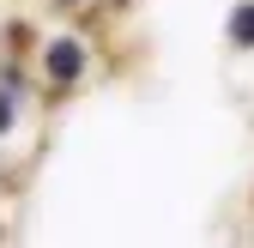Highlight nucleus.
Returning a JSON list of instances; mask_svg holds the SVG:
<instances>
[{"label": "nucleus", "mask_w": 254, "mask_h": 248, "mask_svg": "<svg viewBox=\"0 0 254 248\" xmlns=\"http://www.w3.org/2000/svg\"><path fill=\"white\" fill-rule=\"evenodd\" d=\"M230 37H236V43H254V6H236V18H230Z\"/></svg>", "instance_id": "2"}, {"label": "nucleus", "mask_w": 254, "mask_h": 248, "mask_svg": "<svg viewBox=\"0 0 254 248\" xmlns=\"http://www.w3.org/2000/svg\"><path fill=\"white\" fill-rule=\"evenodd\" d=\"M6 115H12V103H6V97H0V127H6Z\"/></svg>", "instance_id": "3"}, {"label": "nucleus", "mask_w": 254, "mask_h": 248, "mask_svg": "<svg viewBox=\"0 0 254 248\" xmlns=\"http://www.w3.org/2000/svg\"><path fill=\"white\" fill-rule=\"evenodd\" d=\"M79 67H85V55H79V43H55V49H49V73H55V79H73Z\"/></svg>", "instance_id": "1"}]
</instances>
